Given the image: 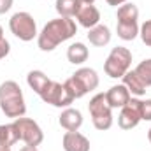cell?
<instances>
[{
  "mask_svg": "<svg viewBox=\"0 0 151 151\" xmlns=\"http://www.w3.org/2000/svg\"><path fill=\"white\" fill-rule=\"evenodd\" d=\"M49 81H51V79L44 74L42 70H32V72H28V76H27V83H28V86H30L37 95L42 93V90L47 86Z\"/></svg>",
  "mask_w": 151,
  "mask_h": 151,
  "instance_id": "19",
  "label": "cell"
},
{
  "mask_svg": "<svg viewBox=\"0 0 151 151\" xmlns=\"http://www.w3.org/2000/svg\"><path fill=\"white\" fill-rule=\"evenodd\" d=\"M65 151H90V141L79 132H67L63 135Z\"/></svg>",
  "mask_w": 151,
  "mask_h": 151,
  "instance_id": "13",
  "label": "cell"
},
{
  "mask_svg": "<svg viewBox=\"0 0 151 151\" xmlns=\"http://www.w3.org/2000/svg\"><path fill=\"white\" fill-rule=\"evenodd\" d=\"M139 9L135 4H123L118 9V21H137Z\"/></svg>",
  "mask_w": 151,
  "mask_h": 151,
  "instance_id": "21",
  "label": "cell"
},
{
  "mask_svg": "<svg viewBox=\"0 0 151 151\" xmlns=\"http://www.w3.org/2000/svg\"><path fill=\"white\" fill-rule=\"evenodd\" d=\"M134 72L139 76V79L142 81V84H144L146 88L151 86V58L142 60V62L135 67V70H134Z\"/></svg>",
  "mask_w": 151,
  "mask_h": 151,
  "instance_id": "22",
  "label": "cell"
},
{
  "mask_svg": "<svg viewBox=\"0 0 151 151\" xmlns=\"http://www.w3.org/2000/svg\"><path fill=\"white\" fill-rule=\"evenodd\" d=\"M81 5H83L81 0H56L55 4L60 18H74Z\"/></svg>",
  "mask_w": 151,
  "mask_h": 151,
  "instance_id": "16",
  "label": "cell"
},
{
  "mask_svg": "<svg viewBox=\"0 0 151 151\" xmlns=\"http://www.w3.org/2000/svg\"><path fill=\"white\" fill-rule=\"evenodd\" d=\"M76 18H77V21H79L81 27H84V28H93V27H97L99 21H100V12H99V9H97L93 4H83V5L79 7V11H77Z\"/></svg>",
  "mask_w": 151,
  "mask_h": 151,
  "instance_id": "10",
  "label": "cell"
},
{
  "mask_svg": "<svg viewBox=\"0 0 151 151\" xmlns=\"http://www.w3.org/2000/svg\"><path fill=\"white\" fill-rule=\"evenodd\" d=\"M0 151H11V148H5V146H0Z\"/></svg>",
  "mask_w": 151,
  "mask_h": 151,
  "instance_id": "29",
  "label": "cell"
},
{
  "mask_svg": "<svg viewBox=\"0 0 151 151\" xmlns=\"http://www.w3.org/2000/svg\"><path fill=\"white\" fill-rule=\"evenodd\" d=\"M109 5H113V7H118V5H123V4H127V0H106Z\"/></svg>",
  "mask_w": 151,
  "mask_h": 151,
  "instance_id": "27",
  "label": "cell"
},
{
  "mask_svg": "<svg viewBox=\"0 0 151 151\" xmlns=\"http://www.w3.org/2000/svg\"><path fill=\"white\" fill-rule=\"evenodd\" d=\"M0 107L9 118H21L27 113L23 91L16 81H5L0 84Z\"/></svg>",
  "mask_w": 151,
  "mask_h": 151,
  "instance_id": "2",
  "label": "cell"
},
{
  "mask_svg": "<svg viewBox=\"0 0 151 151\" xmlns=\"http://www.w3.org/2000/svg\"><path fill=\"white\" fill-rule=\"evenodd\" d=\"M81 2H83V4H93L95 0H81Z\"/></svg>",
  "mask_w": 151,
  "mask_h": 151,
  "instance_id": "30",
  "label": "cell"
},
{
  "mask_svg": "<svg viewBox=\"0 0 151 151\" xmlns=\"http://www.w3.org/2000/svg\"><path fill=\"white\" fill-rule=\"evenodd\" d=\"M18 141H19V137H18V132H16L12 123L11 125H0V146L11 148Z\"/></svg>",
  "mask_w": 151,
  "mask_h": 151,
  "instance_id": "20",
  "label": "cell"
},
{
  "mask_svg": "<svg viewBox=\"0 0 151 151\" xmlns=\"http://www.w3.org/2000/svg\"><path fill=\"white\" fill-rule=\"evenodd\" d=\"M14 0H0V14H5L11 7H12Z\"/></svg>",
  "mask_w": 151,
  "mask_h": 151,
  "instance_id": "26",
  "label": "cell"
},
{
  "mask_svg": "<svg viewBox=\"0 0 151 151\" xmlns=\"http://www.w3.org/2000/svg\"><path fill=\"white\" fill-rule=\"evenodd\" d=\"M58 121H60L62 128H65L67 132H77L81 128V125H83V114H81V111H77V109L67 107L63 113L60 114Z\"/></svg>",
  "mask_w": 151,
  "mask_h": 151,
  "instance_id": "12",
  "label": "cell"
},
{
  "mask_svg": "<svg viewBox=\"0 0 151 151\" xmlns=\"http://www.w3.org/2000/svg\"><path fill=\"white\" fill-rule=\"evenodd\" d=\"M123 84L128 88V91H130L132 95L141 97V95L146 93V86L142 84V81L139 79V76L135 74L134 70H128L127 74L123 76Z\"/></svg>",
  "mask_w": 151,
  "mask_h": 151,
  "instance_id": "17",
  "label": "cell"
},
{
  "mask_svg": "<svg viewBox=\"0 0 151 151\" xmlns=\"http://www.w3.org/2000/svg\"><path fill=\"white\" fill-rule=\"evenodd\" d=\"M148 139H150V142H151V128H150V132H148Z\"/></svg>",
  "mask_w": 151,
  "mask_h": 151,
  "instance_id": "32",
  "label": "cell"
},
{
  "mask_svg": "<svg viewBox=\"0 0 151 151\" xmlns=\"http://www.w3.org/2000/svg\"><path fill=\"white\" fill-rule=\"evenodd\" d=\"M141 118L146 121H151V99L141 102Z\"/></svg>",
  "mask_w": 151,
  "mask_h": 151,
  "instance_id": "24",
  "label": "cell"
},
{
  "mask_svg": "<svg viewBox=\"0 0 151 151\" xmlns=\"http://www.w3.org/2000/svg\"><path fill=\"white\" fill-rule=\"evenodd\" d=\"M4 37V30H2V27H0V39Z\"/></svg>",
  "mask_w": 151,
  "mask_h": 151,
  "instance_id": "31",
  "label": "cell"
},
{
  "mask_svg": "<svg viewBox=\"0 0 151 151\" xmlns=\"http://www.w3.org/2000/svg\"><path fill=\"white\" fill-rule=\"evenodd\" d=\"M77 32L76 21L72 18H56L51 19L37 37V44L42 51H53L60 42L74 37Z\"/></svg>",
  "mask_w": 151,
  "mask_h": 151,
  "instance_id": "1",
  "label": "cell"
},
{
  "mask_svg": "<svg viewBox=\"0 0 151 151\" xmlns=\"http://www.w3.org/2000/svg\"><path fill=\"white\" fill-rule=\"evenodd\" d=\"M9 49H11V44L2 37V39H0V60H2V58H5V56L9 55Z\"/></svg>",
  "mask_w": 151,
  "mask_h": 151,
  "instance_id": "25",
  "label": "cell"
},
{
  "mask_svg": "<svg viewBox=\"0 0 151 151\" xmlns=\"http://www.w3.org/2000/svg\"><path fill=\"white\" fill-rule=\"evenodd\" d=\"M88 111L91 114V119H93V125L97 130H109L113 127V113H111L113 109L107 104L106 93H97L90 100Z\"/></svg>",
  "mask_w": 151,
  "mask_h": 151,
  "instance_id": "4",
  "label": "cell"
},
{
  "mask_svg": "<svg viewBox=\"0 0 151 151\" xmlns=\"http://www.w3.org/2000/svg\"><path fill=\"white\" fill-rule=\"evenodd\" d=\"M130 63H132V53L123 46H116V47H113V51L109 53V56L104 63V70L109 77L118 79L128 72Z\"/></svg>",
  "mask_w": 151,
  "mask_h": 151,
  "instance_id": "5",
  "label": "cell"
},
{
  "mask_svg": "<svg viewBox=\"0 0 151 151\" xmlns=\"http://www.w3.org/2000/svg\"><path fill=\"white\" fill-rule=\"evenodd\" d=\"M12 125L18 132L19 141H23L27 146H35L37 148L44 141V134H42L40 127L37 125V121H34L30 118H16Z\"/></svg>",
  "mask_w": 151,
  "mask_h": 151,
  "instance_id": "8",
  "label": "cell"
},
{
  "mask_svg": "<svg viewBox=\"0 0 151 151\" xmlns=\"http://www.w3.org/2000/svg\"><path fill=\"white\" fill-rule=\"evenodd\" d=\"M141 102L139 99H130L127 106L121 107V113L118 116V125L123 128V130H132L139 125V121L142 119L141 118Z\"/></svg>",
  "mask_w": 151,
  "mask_h": 151,
  "instance_id": "9",
  "label": "cell"
},
{
  "mask_svg": "<svg viewBox=\"0 0 151 151\" xmlns=\"http://www.w3.org/2000/svg\"><path fill=\"white\" fill-rule=\"evenodd\" d=\"M65 84L70 90V93L74 95V99H81L88 91H91L99 86V76L93 69L83 67V69L76 70L74 74L65 81Z\"/></svg>",
  "mask_w": 151,
  "mask_h": 151,
  "instance_id": "3",
  "label": "cell"
},
{
  "mask_svg": "<svg viewBox=\"0 0 151 151\" xmlns=\"http://www.w3.org/2000/svg\"><path fill=\"white\" fill-rule=\"evenodd\" d=\"M88 40H90V44L102 47V46L109 44V40H111V30H109L106 25H97V27L90 28V32H88Z\"/></svg>",
  "mask_w": 151,
  "mask_h": 151,
  "instance_id": "14",
  "label": "cell"
},
{
  "mask_svg": "<svg viewBox=\"0 0 151 151\" xmlns=\"http://www.w3.org/2000/svg\"><path fill=\"white\" fill-rule=\"evenodd\" d=\"M67 58H69V62L74 63V65L84 63V62L88 60V47H86L83 42H74V44H70L69 49H67Z\"/></svg>",
  "mask_w": 151,
  "mask_h": 151,
  "instance_id": "15",
  "label": "cell"
},
{
  "mask_svg": "<svg viewBox=\"0 0 151 151\" xmlns=\"http://www.w3.org/2000/svg\"><path fill=\"white\" fill-rule=\"evenodd\" d=\"M116 32H118V37L123 40H134L139 35V25L137 21H118Z\"/></svg>",
  "mask_w": 151,
  "mask_h": 151,
  "instance_id": "18",
  "label": "cell"
},
{
  "mask_svg": "<svg viewBox=\"0 0 151 151\" xmlns=\"http://www.w3.org/2000/svg\"><path fill=\"white\" fill-rule=\"evenodd\" d=\"M139 35L142 39V42L151 47V19H148V21L142 23V27L139 28Z\"/></svg>",
  "mask_w": 151,
  "mask_h": 151,
  "instance_id": "23",
  "label": "cell"
},
{
  "mask_svg": "<svg viewBox=\"0 0 151 151\" xmlns=\"http://www.w3.org/2000/svg\"><path fill=\"white\" fill-rule=\"evenodd\" d=\"M19 151H37V148L35 146H25V148H21Z\"/></svg>",
  "mask_w": 151,
  "mask_h": 151,
  "instance_id": "28",
  "label": "cell"
},
{
  "mask_svg": "<svg viewBox=\"0 0 151 151\" xmlns=\"http://www.w3.org/2000/svg\"><path fill=\"white\" fill-rule=\"evenodd\" d=\"M9 28L19 40L25 42L32 40L37 35V23L30 12H16L9 19Z\"/></svg>",
  "mask_w": 151,
  "mask_h": 151,
  "instance_id": "7",
  "label": "cell"
},
{
  "mask_svg": "<svg viewBox=\"0 0 151 151\" xmlns=\"http://www.w3.org/2000/svg\"><path fill=\"white\" fill-rule=\"evenodd\" d=\"M106 99H107V104L111 106V109H118V107H123L128 104L130 91L125 84H116L106 93Z\"/></svg>",
  "mask_w": 151,
  "mask_h": 151,
  "instance_id": "11",
  "label": "cell"
},
{
  "mask_svg": "<svg viewBox=\"0 0 151 151\" xmlns=\"http://www.w3.org/2000/svg\"><path fill=\"white\" fill-rule=\"evenodd\" d=\"M46 104H51L55 107H67L74 102V95L70 93V90L67 88V84L63 83H56V81H49L47 86L42 90V93L39 95Z\"/></svg>",
  "mask_w": 151,
  "mask_h": 151,
  "instance_id": "6",
  "label": "cell"
}]
</instances>
